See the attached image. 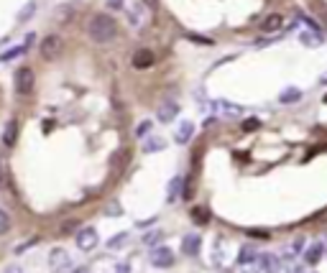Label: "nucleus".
Here are the masks:
<instances>
[{"label": "nucleus", "instance_id": "obj_1", "mask_svg": "<svg viewBox=\"0 0 327 273\" xmlns=\"http://www.w3.org/2000/svg\"><path fill=\"white\" fill-rule=\"evenodd\" d=\"M87 31H90V39L95 43H108L118 34V23L108 16V13H97V16H92L90 28H87Z\"/></svg>", "mask_w": 327, "mask_h": 273}, {"label": "nucleus", "instance_id": "obj_2", "mask_svg": "<svg viewBox=\"0 0 327 273\" xmlns=\"http://www.w3.org/2000/svg\"><path fill=\"white\" fill-rule=\"evenodd\" d=\"M39 51H41V56L46 59V62H54V59H59V56H62V51H64V41H62V36H56V34L46 36V39L41 41Z\"/></svg>", "mask_w": 327, "mask_h": 273}, {"label": "nucleus", "instance_id": "obj_3", "mask_svg": "<svg viewBox=\"0 0 327 273\" xmlns=\"http://www.w3.org/2000/svg\"><path fill=\"white\" fill-rule=\"evenodd\" d=\"M49 266L54 273H72V258L64 248H54L49 253Z\"/></svg>", "mask_w": 327, "mask_h": 273}, {"label": "nucleus", "instance_id": "obj_4", "mask_svg": "<svg viewBox=\"0 0 327 273\" xmlns=\"http://www.w3.org/2000/svg\"><path fill=\"white\" fill-rule=\"evenodd\" d=\"M34 82H36V77H34V69L31 67H21L16 72V92L18 95H31Z\"/></svg>", "mask_w": 327, "mask_h": 273}, {"label": "nucleus", "instance_id": "obj_5", "mask_svg": "<svg viewBox=\"0 0 327 273\" xmlns=\"http://www.w3.org/2000/svg\"><path fill=\"white\" fill-rule=\"evenodd\" d=\"M151 266H156V268H171L174 266V253H171V248H166V245H154L151 248Z\"/></svg>", "mask_w": 327, "mask_h": 273}, {"label": "nucleus", "instance_id": "obj_6", "mask_svg": "<svg viewBox=\"0 0 327 273\" xmlns=\"http://www.w3.org/2000/svg\"><path fill=\"white\" fill-rule=\"evenodd\" d=\"M97 242H100V237H97V230H95V227H82V230L77 233V248L84 250V253L95 250Z\"/></svg>", "mask_w": 327, "mask_h": 273}, {"label": "nucleus", "instance_id": "obj_7", "mask_svg": "<svg viewBox=\"0 0 327 273\" xmlns=\"http://www.w3.org/2000/svg\"><path fill=\"white\" fill-rule=\"evenodd\" d=\"M212 110L220 113V115H225V117H241V115H243V108H241V105L228 102V100H215V102H212Z\"/></svg>", "mask_w": 327, "mask_h": 273}, {"label": "nucleus", "instance_id": "obj_8", "mask_svg": "<svg viewBox=\"0 0 327 273\" xmlns=\"http://www.w3.org/2000/svg\"><path fill=\"white\" fill-rule=\"evenodd\" d=\"M154 51L151 49H138L136 54H133V67L136 69H148V67H154Z\"/></svg>", "mask_w": 327, "mask_h": 273}, {"label": "nucleus", "instance_id": "obj_9", "mask_svg": "<svg viewBox=\"0 0 327 273\" xmlns=\"http://www.w3.org/2000/svg\"><path fill=\"white\" fill-rule=\"evenodd\" d=\"M159 120L161 123H171V120L179 115V105L176 102H171V100H166V102H161V108H159Z\"/></svg>", "mask_w": 327, "mask_h": 273}, {"label": "nucleus", "instance_id": "obj_10", "mask_svg": "<svg viewBox=\"0 0 327 273\" xmlns=\"http://www.w3.org/2000/svg\"><path fill=\"white\" fill-rule=\"evenodd\" d=\"M192 135H195V125L189 123V120H184V123L176 128V135H174V141L179 143V146H184V143H189L192 141Z\"/></svg>", "mask_w": 327, "mask_h": 273}, {"label": "nucleus", "instance_id": "obj_11", "mask_svg": "<svg viewBox=\"0 0 327 273\" xmlns=\"http://www.w3.org/2000/svg\"><path fill=\"white\" fill-rule=\"evenodd\" d=\"M200 245H202V240H200V235H184L182 237V250L187 253V255H197L200 253Z\"/></svg>", "mask_w": 327, "mask_h": 273}, {"label": "nucleus", "instance_id": "obj_12", "mask_svg": "<svg viewBox=\"0 0 327 273\" xmlns=\"http://www.w3.org/2000/svg\"><path fill=\"white\" fill-rule=\"evenodd\" d=\"M16 138H18V120L13 117V120H8V125H5V133H3V146H5V148H10L13 143H16Z\"/></svg>", "mask_w": 327, "mask_h": 273}, {"label": "nucleus", "instance_id": "obj_13", "mask_svg": "<svg viewBox=\"0 0 327 273\" xmlns=\"http://www.w3.org/2000/svg\"><path fill=\"white\" fill-rule=\"evenodd\" d=\"M281 26H284V16H279V13H271V16H266V21L261 23V28H263L266 34H276Z\"/></svg>", "mask_w": 327, "mask_h": 273}, {"label": "nucleus", "instance_id": "obj_14", "mask_svg": "<svg viewBox=\"0 0 327 273\" xmlns=\"http://www.w3.org/2000/svg\"><path fill=\"white\" fill-rule=\"evenodd\" d=\"M325 255V248H322V242H315L307 253H304V261L309 263V266H315V263H320V258Z\"/></svg>", "mask_w": 327, "mask_h": 273}, {"label": "nucleus", "instance_id": "obj_15", "mask_svg": "<svg viewBox=\"0 0 327 273\" xmlns=\"http://www.w3.org/2000/svg\"><path fill=\"white\" fill-rule=\"evenodd\" d=\"M258 261H261L263 273H279V271H281V268H279V261H276L274 255H269V253H266V255H258Z\"/></svg>", "mask_w": 327, "mask_h": 273}, {"label": "nucleus", "instance_id": "obj_16", "mask_svg": "<svg viewBox=\"0 0 327 273\" xmlns=\"http://www.w3.org/2000/svg\"><path fill=\"white\" fill-rule=\"evenodd\" d=\"M256 258H258V253H256V248H253V245H243V248H241V253H238V263L248 266V263H253Z\"/></svg>", "mask_w": 327, "mask_h": 273}, {"label": "nucleus", "instance_id": "obj_17", "mask_svg": "<svg viewBox=\"0 0 327 273\" xmlns=\"http://www.w3.org/2000/svg\"><path fill=\"white\" fill-rule=\"evenodd\" d=\"M161 148H166V138H161V135H154V138H148L143 143L146 154H156V151H161Z\"/></svg>", "mask_w": 327, "mask_h": 273}, {"label": "nucleus", "instance_id": "obj_18", "mask_svg": "<svg viewBox=\"0 0 327 273\" xmlns=\"http://www.w3.org/2000/svg\"><path fill=\"white\" fill-rule=\"evenodd\" d=\"M192 222L195 225H207L210 222V209L207 207H195L192 209Z\"/></svg>", "mask_w": 327, "mask_h": 273}, {"label": "nucleus", "instance_id": "obj_19", "mask_svg": "<svg viewBox=\"0 0 327 273\" xmlns=\"http://www.w3.org/2000/svg\"><path fill=\"white\" fill-rule=\"evenodd\" d=\"M299 41L304 43V46H322V36L320 34H312V31H304V34H299Z\"/></svg>", "mask_w": 327, "mask_h": 273}, {"label": "nucleus", "instance_id": "obj_20", "mask_svg": "<svg viewBox=\"0 0 327 273\" xmlns=\"http://www.w3.org/2000/svg\"><path fill=\"white\" fill-rule=\"evenodd\" d=\"M299 97H302V92H299V89H296V87H289V89H284V92L279 95V102L289 105V102H296Z\"/></svg>", "mask_w": 327, "mask_h": 273}, {"label": "nucleus", "instance_id": "obj_21", "mask_svg": "<svg viewBox=\"0 0 327 273\" xmlns=\"http://www.w3.org/2000/svg\"><path fill=\"white\" fill-rule=\"evenodd\" d=\"M182 184H184V181H182L179 176L169 181V202H174L176 196H179V189H182Z\"/></svg>", "mask_w": 327, "mask_h": 273}, {"label": "nucleus", "instance_id": "obj_22", "mask_svg": "<svg viewBox=\"0 0 327 273\" xmlns=\"http://www.w3.org/2000/svg\"><path fill=\"white\" fill-rule=\"evenodd\" d=\"M125 242H128V233H121V235H115V237L108 240V248L110 250H118L121 245H125Z\"/></svg>", "mask_w": 327, "mask_h": 273}, {"label": "nucleus", "instance_id": "obj_23", "mask_svg": "<svg viewBox=\"0 0 327 273\" xmlns=\"http://www.w3.org/2000/svg\"><path fill=\"white\" fill-rule=\"evenodd\" d=\"M161 235H164V230H154V233H148V235H143V245H156V242L161 240Z\"/></svg>", "mask_w": 327, "mask_h": 273}, {"label": "nucleus", "instance_id": "obj_24", "mask_svg": "<svg viewBox=\"0 0 327 273\" xmlns=\"http://www.w3.org/2000/svg\"><path fill=\"white\" fill-rule=\"evenodd\" d=\"M258 128H261V120H258V117L243 120V133H253V130H258Z\"/></svg>", "mask_w": 327, "mask_h": 273}, {"label": "nucleus", "instance_id": "obj_25", "mask_svg": "<svg viewBox=\"0 0 327 273\" xmlns=\"http://www.w3.org/2000/svg\"><path fill=\"white\" fill-rule=\"evenodd\" d=\"M34 13H36V3H28V5H26V8L18 13V21H21V23H26L28 18L34 16Z\"/></svg>", "mask_w": 327, "mask_h": 273}, {"label": "nucleus", "instance_id": "obj_26", "mask_svg": "<svg viewBox=\"0 0 327 273\" xmlns=\"http://www.w3.org/2000/svg\"><path fill=\"white\" fill-rule=\"evenodd\" d=\"M8 230H10V217L5 209H0V235H5Z\"/></svg>", "mask_w": 327, "mask_h": 273}, {"label": "nucleus", "instance_id": "obj_27", "mask_svg": "<svg viewBox=\"0 0 327 273\" xmlns=\"http://www.w3.org/2000/svg\"><path fill=\"white\" fill-rule=\"evenodd\" d=\"M148 133H151V120H143V123H138V128H136L138 138H143V135H148Z\"/></svg>", "mask_w": 327, "mask_h": 273}, {"label": "nucleus", "instance_id": "obj_28", "mask_svg": "<svg viewBox=\"0 0 327 273\" xmlns=\"http://www.w3.org/2000/svg\"><path fill=\"white\" fill-rule=\"evenodd\" d=\"M121 212H123V209H121V207H118V204L113 202V204L108 207V212H105V215H108V217H118V215H121Z\"/></svg>", "mask_w": 327, "mask_h": 273}, {"label": "nucleus", "instance_id": "obj_29", "mask_svg": "<svg viewBox=\"0 0 327 273\" xmlns=\"http://www.w3.org/2000/svg\"><path fill=\"white\" fill-rule=\"evenodd\" d=\"M123 3H125V0H108V5H110L113 10H121V8H123Z\"/></svg>", "mask_w": 327, "mask_h": 273}, {"label": "nucleus", "instance_id": "obj_30", "mask_svg": "<svg viewBox=\"0 0 327 273\" xmlns=\"http://www.w3.org/2000/svg\"><path fill=\"white\" fill-rule=\"evenodd\" d=\"M192 41H200V43H212V39H204V36H189Z\"/></svg>", "mask_w": 327, "mask_h": 273}, {"label": "nucleus", "instance_id": "obj_31", "mask_svg": "<svg viewBox=\"0 0 327 273\" xmlns=\"http://www.w3.org/2000/svg\"><path fill=\"white\" fill-rule=\"evenodd\" d=\"M5 273H23V268H21V266H8Z\"/></svg>", "mask_w": 327, "mask_h": 273}, {"label": "nucleus", "instance_id": "obj_32", "mask_svg": "<svg viewBox=\"0 0 327 273\" xmlns=\"http://www.w3.org/2000/svg\"><path fill=\"white\" fill-rule=\"evenodd\" d=\"M146 3H148V8H156V0H146Z\"/></svg>", "mask_w": 327, "mask_h": 273}, {"label": "nucleus", "instance_id": "obj_33", "mask_svg": "<svg viewBox=\"0 0 327 273\" xmlns=\"http://www.w3.org/2000/svg\"><path fill=\"white\" fill-rule=\"evenodd\" d=\"M320 84H327V74H322V77H320Z\"/></svg>", "mask_w": 327, "mask_h": 273}, {"label": "nucleus", "instance_id": "obj_34", "mask_svg": "<svg viewBox=\"0 0 327 273\" xmlns=\"http://www.w3.org/2000/svg\"><path fill=\"white\" fill-rule=\"evenodd\" d=\"M72 273H90V271H87V268H77V271H72Z\"/></svg>", "mask_w": 327, "mask_h": 273}, {"label": "nucleus", "instance_id": "obj_35", "mask_svg": "<svg viewBox=\"0 0 327 273\" xmlns=\"http://www.w3.org/2000/svg\"><path fill=\"white\" fill-rule=\"evenodd\" d=\"M325 105H327V95H325Z\"/></svg>", "mask_w": 327, "mask_h": 273}]
</instances>
